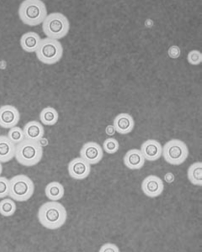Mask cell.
Wrapping results in <instances>:
<instances>
[{
	"label": "cell",
	"mask_w": 202,
	"mask_h": 252,
	"mask_svg": "<svg viewBox=\"0 0 202 252\" xmlns=\"http://www.w3.org/2000/svg\"><path fill=\"white\" fill-rule=\"evenodd\" d=\"M101 252H120L118 247L112 243H106L103 245L100 249Z\"/></svg>",
	"instance_id": "obj_26"
},
{
	"label": "cell",
	"mask_w": 202,
	"mask_h": 252,
	"mask_svg": "<svg viewBox=\"0 0 202 252\" xmlns=\"http://www.w3.org/2000/svg\"><path fill=\"white\" fill-rule=\"evenodd\" d=\"M168 54L172 58H179V56L180 55V50L178 46H172L168 50Z\"/></svg>",
	"instance_id": "obj_27"
},
{
	"label": "cell",
	"mask_w": 202,
	"mask_h": 252,
	"mask_svg": "<svg viewBox=\"0 0 202 252\" xmlns=\"http://www.w3.org/2000/svg\"><path fill=\"white\" fill-rule=\"evenodd\" d=\"M123 161L128 169L139 170L143 167L146 160L140 150L132 149L125 154Z\"/></svg>",
	"instance_id": "obj_14"
},
{
	"label": "cell",
	"mask_w": 202,
	"mask_h": 252,
	"mask_svg": "<svg viewBox=\"0 0 202 252\" xmlns=\"http://www.w3.org/2000/svg\"><path fill=\"white\" fill-rule=\"evenodd\" d=\"M140 151L144 157L145 160L155 161L162 157L163 146L159 141L150 139L141 144Z\"/></svg>",
	"instance_id": "obj_12"
},
{
	"label": "cell",
	"mask_w": 202,
	"mask_h": 252,
	"mask_svg": "<svg viewBox=\"0 0 202 252\" xmlns=\"http://www.w3.org/2000/svg\"><path fill=\"white\" fill-rule=\"evenodd\" d=\"M41 38L35 32H26L20 38V43L21 48L28 53L36 52L40 46Z\"/></svg>",
	"instance_id": "obj_16"
},
{
	"label": "cell",
	"mask_w": 202,
	"mask_h": 252,
	"mask_svg": "<svg viewBox=\"0 0 202 252\" xmlns=\"http://www.w3.org/2000/svg\"><path fill=\"white\" fill-rule=\"evenodd\" d=\"M58 112L52 107H46L40 113V123L46 126H53L58 123Z\"/></svg>",
	"instance_id": "obj_19"
},
{
	"label": "cell",
	"mask_w": 202,
	"mask_h": 252,
	"mask_svg": "<svg viewBox=\"0 0 202 252\" xmlns=\"http://www.w3.org/2000/svg\"><path fill=\"white\" fill-rule=\"evenodd\" d=\"M165 180L168 183V184H171V183H173V180H174V176H173V173H171V172H168L166 173L165 176Z\"/></svg>",
	"instance_id": "obj_29"
},
{
	"label": "cell",
	"mask_w": 202,
	"mask_h": 252,
	"mask_svg": "<svg viewBox=\"0 0 202 252\" xmlns=\"http://www.w3.org/2000/svg\"><path fill=\"white\" fill-rule=\"evenodd\" d=\"M35 192V184L26 175L14 176L9 179L10 198L17 202H26L32 198Z\"/></svg>",
	"instance_id": "obj_5"
},
{
	"label": "cell",
	"mask_w": 202,
	"mask_h": 252,
	"mask_svg": "<svg viewBox=\"0 0 202 252\" xmlns=\"http://www.w3.org/2000/svg\"><path fill=\"white\" fill-rule=\"evenodd\" d=\"M103 151L110 154L113 155L116 152H118L119 148H120V144L118 141L115 139V138H108L103 143Z\"/></svg>",
	"instance_id": "obj_23"
},
{
	"label": "cell",
	"mask_w": 202,
	"mask_h": 252,
	"mask_svg": "<svg viewBox=\"0 0 202 252\" xmlns=\"http://www.w3.org/2000/svg\"><path fill=\"white\" fill-rule=\"evenodd\" d=\"M43 157V147L39 141L24 140L16 145L15 158L18 163L31 167L37 165Z\"/></svg>",
	"instance_id": "obj_3"
},
{
	"label": "cell",
	"mask_w": 202,
	"mask_h": 252,
	"mask_svg": "<svg viewBox=\"0 0 202 252\" xmlns=\"http://www.w3.org/2000/svg\"><path fill=\"white\" fill-rule=\"evenodd\" d=\"M40 63L46 65H53L60 62L64 55V47L59 40L50 38L41 39L40 46L35 52Z\"/></svg>",
	"instance_id": "obj_6"
},
{
	"label": "cell",
	"mask_w": 202,
	"mask_h": 252,
	"mask_svg": "<svg viewBox=\"0 0 202 252\" xmlns=\"http://www.w3.org/2000/svg\"><path fill=\"white\" fill-rule=\"evenodd\" d=\"M2 172H3V166H2V163L0 162V176L2 174Z\"/></svg>",
	"instance_id": "obj_31"
},
{
	"label": "cell",
	"mask_w": 202,
	"mask_h": 252,
	"mask_svg": "<svg viewBox=\"0 0 202 252\" xmlns=\"http://www.w3.org/2000/svg\"><path fill=\"white\" fill-rule=\"evenodd\" d=\"M187 60L191 65L198 66L202 62V53L197 50H193V51L189 52L187 56Z\"/></svg>",
	"instance_id": "obj_24"
},
{
	"label": "cell",
	"mask_w": 202,
	"mask_h": 252,
	"mask_svg": "<svg viewBox=\"0 0 202 252\" xmlns=\"http://www.w3.org/2000/svg\"><path fill=\"white\" fill-rule=\"evenodd\" d=\"M18 14L25 25L33 27L43 23L47 16V9L43 1L25 0L20 3Z\"/></svg>",
	"instance_id": "obj_2"
},
{
	"label": "cell",
	"mask_w": 202,
	"mask_h": 252,
	"mask_svg": "<svg viewBox=\"0 0 202 252\" xmlns=\"http://www.w3.org/2000/svg\"><path fill=\"white\" fill-rule=\"evenodd\" d=\"M23 130L26 140L31 141H39L45 135L44 127L39 121H29L24 126Z\"/></svg>",
	"instance_id": "obj_17"
},
{
	"label": "cell",
	"mask_w": 202,
	"mask_h": 252,
	"mask_svg": "<svg viewBox=\"0 0 202 252\" xmlns=\"http://www.w3.org/2000/svg\"><path fill=\"white\" fill-rule=\"evenodd\" d=\"M16 145L13 143L7 135H0V162L6 163L15 157Z\"/></svg>",
	"instance_id": "obj_15"
},
{
	"label": "cell",
	"mask_w": 202,
	"mask_h": 252,
	"mask_svg": "<svg viewBox=\"0 0 202 252\" xmlns=\"http://www.w3.org/2000/svg\"><path fill=\"white\" fill-rule=\"evenodd\" d=\"M64 187L59 182H52L47 184L45 189L46 198L51 201H58L64 198Z\"/></svg>",
	"instance_id": "obj_18"
},
{
	"label": "cell",
	"mask_w": 202,
	"mask_h": 252,
	"mask_svg": "<svg viewBox=\"0 0 202 252\" xmlns=\"http://www.w3.org/2000/svg\"><path fill=\"white\" fill-rule=\"evenodd\" d=\"M141 191L148 198H157L165 190V184L161 178L155 175H149L141 183Z\"/></svg>",
	"instance_id": "obj_9"
},
{
	"label": "cell",
	"mask_w": 202,
	"mask_h": 252,
	"mask_svg": "<svg viewBox=\"0 0 202 252\" xmlns=\"http://www.w3.org/2000/svg\"><path fill=\"white\" fill-rule=\"evenodd\" d=\"M39 143L40 144V146L44 147V146H46L48 145V141H47V139H46V138H41L40 141H39Z\"/></svg>",
	"instance_id": "obj_30"
},
{
	"label": "cell",
	"mask_w": 202,
	"mask_h": 252,
	"mask_svg": "<svg viewBox=\"0 0 202 252\" xmlns=\"http://www.w3.org/2000/svg\"><path fill=\"white\" fill-rule=\"evenodd\" d=\"M7 136L15 145L22 142L24 140H26L23 129H21L19 126H15V127H13L11 129H9Z\"/></svg>",
	"instance_id": "obj_22"
},
{
	"label": "cell",
	"mask_w": 202,
	"mask_h": 252,
	"mask_svg": "<svg viewBox=\"0 0 202 252\" xmlns=\"http://www.w3.org/2000/svg\"><path fill=\"white\" fill-rule=\"evenodd\" d=\"M37 218L42 226L54 230L66 223L67 213L66 208L58 201H49L39 208Z\"/></svg>",
	"instance_id": "obj_1"
},
{
	"label": "cell",
	"mask_w": 202,
	"mask_h": 252,
	"mask_svg": "<svg viewBox=\"0 0 202 252\" xmlns=\"http://www.w3.org/2000/svg\"><path fill=\"white\" fill-rule=\"evenodd\" d=\"M104 157V151L101 145L94 141L84 144L80 150V158L86 160L90 165H96L101 162Z\"/></svg>",
	"instance_id": "obj_8"
},
{
	"label": "cell",
	"mask_w": 202,
	"mask_h": 252,
	"mask_svg": "<svg viewBox=\"0 0 202 252\" xmlns=\"http://www.w3.org/2000/svg\"><path fill=\"white\" fill-rule=\"evenodd\" d=\"M20 120V114L17 108L9 104L0 107V127L11 129L17 126Z\"/></svg>",
	"instance_id": "obj_11"
},
{
	"label": "cell",
	"mask_w": 202,
	"mask_h": 252,
	"mask_svg": "<svg viewBox=\"0 0 202 252\" xmlns=\"http://www.w3.org/2000/svg\"><path fill=\"white\" fill-rule=\"evenodd\" d=\"M67 171L70 177L74 180H84L90 176L91 165L79 157L70 161L67 166Z\"/></svg>",
	"instance_id": "obj_10"
},
{
	"label": "cell",
	"mask_w": 202,
	"mask_h": 252,
	"mask_svg": "<svg viewBox=\"0 0 202 252\" xmlns=\"http://www.w3.org/2000/svg\"><path fill=\"white\" fill-rule=\"evenodd\" d=\"M113 126L119 134L127 135L135 128V121L129 114L121 113L114 119Z\"/></svg>",
	"instance_id": "obj_13"
},
{
	"label": "cell",
	"mask_w": 202,
	"mask_h": 252,
	"mask_svg": "<svg viewBox=\"0 0 202 252\" xmlns=\"http://www.w3.org/2000/svg\"><path fill=\"white\" fill-rule=\"evenodd\" d=\"M187 178L191 184L196 186L201 187L202 185V163L197 161L192 164L187 172Z\"/></svg>",
	"instance_id": "obj_20"
},
{
	"label": "cell",
	"mask_w": 202,
	"mask_h": 252,
	"mask_svg": "<svg viewBox=\"0 0 202 252\" xmlns=\"http://www.w3.org/2000/svg\"><path fill=\"white\" fill-rule=\"evenodd\" d=\"M9 194V179L0 176V198H5Z\"/></svg>",
	"instance_id": "obj_25"
},
{
	"label": "cell",
	"mask_w": 202,
	"mask_h": 252,
	"mask_svg": "<svg viewBox=\"0 0 202 252\" xmlns=\"http://www.w3.org/2000/svg\"><path fill=\"white\" fill-rule=\"evenodd\" d=\"M116 129H115V127L112 126H108L106 128H105V133H106V135H110V136H112V135H115L116 134Z\"/></svg>",
	"instance_id": "obj_28"
},
{
	"label": "cell",
	"mask_w": 202,
	"mask_h": 252,
	"mask_svg": "<svg viewBox=\"0 0 202 252\" xmlns=\"http://www.w3.org/2000/svg\"><path fill=\"white\" fill-rule=\"evenodd\" d=\"M162 156L167 163L179 166L187 160L189 149L184 141L173 139L166 142L163 146Z\"/></svg>",
	"instance_id": "obj_7"
},
{
	"label": "cell",
	"mask_w": 202,
	"mask_h": 252,
	"mask_svg": "<svg viewBox=\"0 0 202 252\" xmlns=\"http://www.w3.org/2000/svg\"><path fill=\"white\" fill-rule=\"evenodd\" d=\"M16 204L12 198H3L0 201V215L4 217H10L15 215Z\"/></svg>",
	"instance_id": "obj_21"
},
{
	"label": "cell",
	"mask_w": 202,
	"mask_h": 252,
	"mask_svg": "<svg viewBox=\"0 0 202 252\" xmlns=\"http://www.w3.org/2000/svg\"><path fill=\"white\" fill-rule=\"evenodd\" d=\"M70 23L68 19L62 13L54 12L47 15L42 23V31L46 37L59 40L68 34Z\"/></svg>",
	"instance_id": "obj_4"
}]
</instances>
